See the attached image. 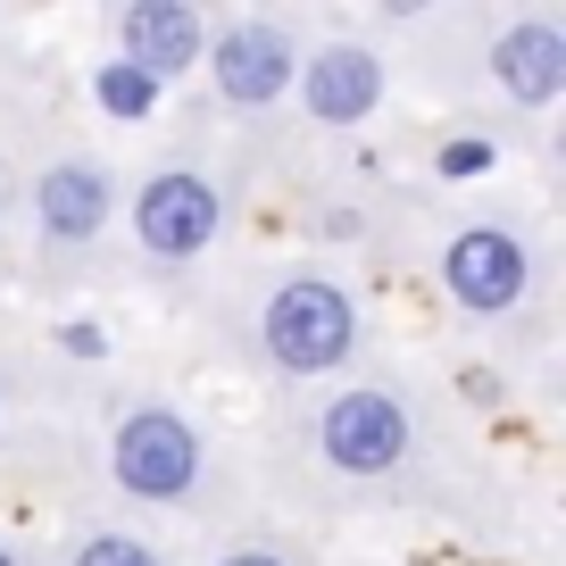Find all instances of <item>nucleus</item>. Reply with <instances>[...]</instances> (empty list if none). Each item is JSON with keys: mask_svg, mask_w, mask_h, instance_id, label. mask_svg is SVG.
<instances>
[{"mask_svg": "<svg viewBox=\"0 0 566 566\" xmlns=\"http://www.w3.org/2000/svg\"><path fill=\"white\" fill-rule=\"evenodd\" d=\"M350 342H358V308H350V292H334L325 275H301L266 301V350H275V367L325 375V367L350 358Z\"/></svg>", "mask_w": 566, "mask_h": 566, "instance_id": "1", "label": "nucleus"}, {"mask_svg": "<svg viewBox=\"0 0 566 566\" xmlns=\"http://www.w3.org/2000/svg\"><path fill=\"white\" fill-rule=\"evenodd\" d=\"M117 483L134 500H184L200 483V442H192V424L176 417V408H142V417L117 424Z\"/></svg>", "mask_w": 566, "mask_h": 566, "instance_id": "2", "label": "nucleus"}, {"mask_svg": "<svg viewBox=\"0 0 566 566\" xmlns=\"http://www.w3.org/2000/svg\"><path fill=\"white\" fill-rule=\"evenodd\" d=\"M317 442H325V459H334L342 475H384L408 450V417H400L391 391H342V400L325 408Z\"/></svg>", "mask_w": 566, "mask_h": 566, "instance_id": "3", "label": "nucleus"}, {"mask_svg": "<svg viewBox=\"0 0 566 566\" xmlns=\"http://www.w3.org/2000/svg\"><path fill=\"white\" fill-rule=\"evenodd\" d=\"M442 275H450V292H459L475 317H500V308H516V292H525V250H516V233L475 226V233L450 242Z\"/></svg>", "mask_w": 566, "mask_h": 566, "instance_id": "4", "label": "nucleus"}, {"mask_svg": "<svg viewBox=\"0 0 566 566\" xmlns=\"http://www.w3.org/2000/svg\"><path fill=\"white\" fill-rule=\"evenodd\" d=\"M142 250L150 259H192V250H209L217 233V192L200 176H159L150 192H142Z\"/></svg>", "mask_w": 566, "mask_h": 566, "instance_id": "5", "label": "nucleus"}, {"mask_svg": "<svg viewBox=\"0 0 566 566\" xmlns=\"http://www.w3.org/2000/svg\"><path fill=\"white\" fill-rule=\"evenodd\" d=\"M200 59V9H184V0H142V9H125V67H142L150 84L176 67H192Z\"/></svg>", "mask_w": 566, "mask_h": 566, "instance_id": "6", "label": "nucleus"}, {"mask_svg": "<svg viewBox=\"0 0 566 566\" xmlns=\"http://www.w3.org/2000/svg\"><path fill=\"white\" fill-rule=\"evenodd\" d=\"M283 84H292V42H283L275 25H242V34L217 42V92H226V101L259 108V101H275Z\"/></svg>", "mask_w": 566, "mask_h": 566, "instance_id": "7", "label": "nucleus"}, {"mask_svg": "<svg viewBox=\"0 0 566 566\" xmlns=\"http://www.w3.org/2000/svg\"><path fill=\"white\" fill-rule=\"evenodd\" d=\"M375 92H384L375 59L342 42V51L308 59V84H301V101H308V117H325V125H358V117L375 108Z\"/></svg>", "mask_w": 566, "mask_h": 566, "instance_id": "8", "label": "nucleus"}, {"mask_svg": "<svg viewBox=\"0 0 566 566\" xmlns=\"http://www.w3.org/2000/svg\"><path fill=\"white\" fill-rule=\"evenodd\" d=\"M492 67H500V84H509L516 101L542 108V101L566 92V34H558V25H516V34H500Z\"/></svg>", "mask_w": 566, "mask_h": 566, "instance_id": "9", "label": "nucleus"}, {"mask_svg": "<svg viewBox=\"0 0 566 566\" xmlns=\"http://www.w3.org/2000/svg\"><path fill=\"white\" fill-rule=\"evenodd\" d=\"M34 209H42V226H51L59 242H84V233L108 226V176L101 167H51Z\"/></svg>", "mask_w": 566, "mask_h": 566, "instance_id": "10", "label": "nucleus"}, {"mask_svg": "<svg viewBox=\"0 0 566 566\" xmlns=\"http://www.w3.org/2000/svg\"><path fill=\"white\" fill-rule=\"evenodd\" d=\"M150 101H159V84H150V75L142 67H101V108H117V117H150Z\"/></svg>", "mask_w": 566, "mask_h": 566, "instance_id": "11", "label": "nucleus"}, {"mask_svg": "<svg viewBox=\"0 0 566 566\" xmlns=\"http://www.w3.org/2000/svg\"><path fill=\"white\" fill-rule=\"evenodd\" d=\"M75 566H159L142 542H125V533H101V542H84L75 549Z\"/></svg>", "mask_w": 566, "mask_h": 566, "instance_id": "12", "label": "nucleus"}, {"mask_svg": "<svg viewBox=\"0 0 566 566\" xmlns=\"http://www.w3.org/2000/svg\"><path fill=\"white\" fill-rule=\"evenodd\" d=\"M483 167H492L483 142H450V150H442V176H483Z\"/></svg>", "mask_w": 566, "mask_h": 566, "instance_id": "13", "label": "nucleus"}, {"mask_svg": "<svg viewBox=\"0 0 566 566\" xmlns=\"http://www.w3.org/2000/svg\"><path fill=\"white\" fill-rule=\"evenodd\" d=\"M226 566H283V558H266V549H242V558H226Z\"/></svg>", "mask_w": 566, "mask_h": 566, "instance_id": "14", "label": "nucleus"}, {"mask_svg": "<svg viewBox=\"0 0 566 566\" xmlns=\"http://www.w3.org/2000/svg\"><path fill=\"white\" fill-rule=\"evenodd\" d=\"M0 566H9V549H0Z\"/></svg>", "mask_w": 566, "mask_h": 566, "instance_id": "15", "label": "nucleus"}]
</instances>
